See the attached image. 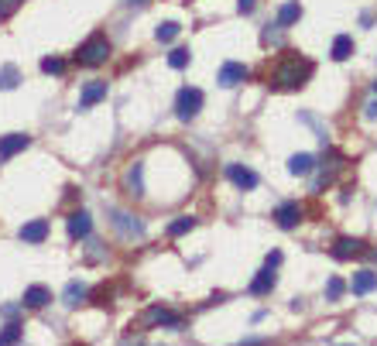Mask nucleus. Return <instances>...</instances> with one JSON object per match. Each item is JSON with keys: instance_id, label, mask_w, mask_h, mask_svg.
I'll use <instances>...</instances> for the list:
<instances>
[{"instance_id": "f257e3e1", "label": "nucleus", "mask_w": 377, "mask_h": 346, "mask_svg": "<svg viewBox=\"0 0 377 346\" xmlns=\"http://www.w3.org/2000/svg\"><path fill=\"white\" fill-rule=\"evenodd\" d=\"M309 76H312V62H309V59H298V55H288V59H282V62L268 73V86L271 89H302Z\"/></svg>"}, {"instance_id": "f03ea898", "label": "nucleus", "mask_w": 377, "mask_h": 346, "mask_svg": "<svg viewBox=\"0 0 377 346\" xmlns=\"http://www.w3.org/2000/svg\"><path fill=\"white\" fill-rule=\"evenodd\" d=\"M76 59H79V66H103V62L110 59V41H106L103 35H93V38L76 52Z\"/></svg>"}, {"instance_id": "7ed1b4c3", "label": "nucleus", "mask_w": 377, "mask_h": 346, "mask_svg": "<svg viewBox=\"0 0 377 346\" xmlns=\"http://www.w3.org/2000/svg\"><path fill=\"white\" fill-rule=\"evenodd\" d=\"M110 223H113V230H117L124 240H141V237H144V223H141L137 216H130V213L110 209Z\"/></svg>"}, {"instance_id": "20e7f679", "label": "nucleus", "mask_w": 377, "mask_h": 346, "mask_svg": "<svg viewBox=\"0 0 377 346\" xmlns=\"http://www.w3.org/2000/svg\"><path fill=\"white\" fill-rule=\"evenodd\" d=\"M199 110H202V89H195V86L179 89V96H175V113H179V120L199 117Z\"/></svg>"}, {"instance_id": "39448f33", "label": "nucleus", "mask_w": 377, "mask_h": 346, "mask_svg": "<svg viewBox=\"0 0 377 346\" xmlns=\"http://www.w3.org/2000/svg\"><path fill=\"white\" fill-rule=\"evenodd\" d=\"M141 326H168V329H186V319L172 316V312H168V309H162V305H151V309L141 316Z\"/></svg>"}, {"instance_id": "423d86ee", "label": "nucleus", "mask_w": 377, "mask_h": 346, "mask_svg": "<svg viewBox=\"0 0 377 346\" xmlns=\"http://www.w3.org/2000/svg\"><path fill=\"white\" fill-rule=\"evenodd\" d=\"M247 66H240V62H226L223 69H220V76H216V83L223 89H233V86H240V83H247Z\"/></svg>"}, {"instance_id": "0eeeda50", "label": "nucleus", "mask_w": 377, "mask_h": 346, "mask_svg": "<svg viewBox=\"0 0 377 346\" xmlns=\"http://www.w3.org/2000/svg\"><path fill=\"white\" fill-rule=\"evenodd\" d=\"M124 192H127L130 199H141V195H144V165H141V162H134V165L124 172Z\"/></svg>"}, {"instance_id": "6e6552de", "label": "nucleus", "mask_w": 377, "mask_h": 346, "mask_svg": "<svg viewBox=\"0 0 377 346\" xmlns=\"http://www.w3.org/2000/svg\"><path fill=\"white\" fill-rule=\"evenodd\" d=\"M275 223H278L282 230H295V227L302 223V206H298V202H282V206L275 209Z\"/></svg>"}, {"instance_id": "1a4fd4ad", "label": "nucleus", "mask_w": 377, "mask_h": 346, "mask_svg": "<svg viewBox=\"0 0 377 346\" xmlns=\"http://www.w3.org/2000/svg\"><path fill=\"white\" fill-rule=\"evenodd\" d=\"M226 178L240 189V192H251V189H258V175L251 172V169H244V165H226Z\"/></svg>"}, {"instance_id": "9d476101", "label": "nucleus", "mask_w": 377, "mask_h": 346, "mask_svg": "<svg viewBox=\"0 0 377 346\" xmlns=\"http://www.w3.org/2000/svg\"><path fill=\"white\" fill-rule=\"evenodd\" d=\"M364 240H357V237H340L336 240V247H333V258L336 260H350V258H360L364 254Z\"/></svg>"}, {"instance_id": "9b49d317", "label": "nucleus", "mask_w": 377, "mask_h": 346, "mask_svg": "<svg viewBox=\"0 0 377 346\" xmlns=\"http://www.w3.org/2000/svg\"><path fill=\"white\" fill-rule=\"evenodd\" d=\"M28 144H31V137H28V134H3V137H0V158L7 162V158L21 155Z\"/></svg>"}, {"instance_id": "f8f14e48", "label": "nucleus", "mask_w": 377, "mask_h": 346, "mask_svg": "<svg viewBox=\"0 0 377 346\" xmlns=\"http://www.w3.org/2000/svg\"><path fill=\"white\" fill-rule=\"evenodd\" d=\"M99 99H106V83H103V79H93V83H86L83 93H79V110H90Z\"/></svg>"}, {"instance_id": "ddd939ff", "label": "nucleus", "mask_w": 377, "mask_h": 346, "mask_svg": "<svg viewBox=\"0 0 377 346\" xmlns=\"http://www.w3.org/2000/svg\"><path fill=\"white\" fill-rule=\"evenodd\" d=\"M17 237H21L24 244H41V240L48 237V220H31V223H24V227L17 230Z\"/></svg>"}, {"instance_id": "4468645a", "label": "nucleus", "mask_w": 377, "mask_h": 346, "mask_svg": "<svg viewBox=\"0 0 377 346\" xmlns=\"http://www.w3.org/2000/svg\"><path fill=\"white\" fill-rule=\"evenodd\" d=\"M66 227H69V237L72 240H83V237H90V230H93V223H90V213H72L69 220H66Z\"/></svg>"}, {"instance_id": "2eb2a0df", "label": "nucleus", "mask_w": 377, "mask_h": 346, "mask_svg": "<svg viewBox=\"0 0 377 346\" xmlns=\"http://www.w3.org/2000/svg\"><path fill=\"white\" fill-rule=\"evenodd\" d=\"M52 302V291L45 288V285H31L28 291H24V302L21 305H28V309H45Z\"/></svg>"}, {"instance_id": "dca6fc26", "label": "nucleus", "mask_w": 377, "mask_h": 346, "mask_svg": "<svg viewBox=\"0 0 377 346\" xmlns=\"http://www.w3.org/2000/svg\"><path fill=\"white\" fill-rule=\"evenodd\" d=\"M275 281H278V278H275V267L264 264V271H258V278L251 281V295H268V291L275 288Z\"/></svg>"}, {"instance_id": "f3484780", "label": "nucleus", "mask_w": 377, "mask_h": 346, "mask_svg": "<svg viewBox=\"0 0 377 346\" xmlns=\"http://www.w3.org/2000/svg\"><path fill=\"white\" fill-rule=\"evenodd\" d=\"M350 288H354V295H371L377 288V274L374 271H357L354 281H350Z\"/></svg>"}, {"instance_id": "a211bd4d", "label": "nucleus", "mask_w": 377, "mask_h": 346, "mask_svg": "<svg viewBox=\"0 0 377 346\" xmlns=\"http://www.w3.org/2000/svg\"><path fill=\"white\" fill-rule=\"evenodd\" d=\"M86 295H90V291H86V285L69 281V285H66V291H62V302H66L69 309H76V305H83V302H86Z\"/></svg>"}, {"instance_id": "6ab92c4d", "label": "nucleus", "mask_w": 377, "mask_h": 346, "mask_svg": "<svg viewBox=\"0 0 377 346\" xmlns=\"http://www.w3.org/2000/svg\"><path fill=\"white\" fill-rule=\"evenodd\" d=\"M312 169H316V158L312 155H291L288 158V172L291 175H309Z\"/></svg>"}, {"instance_id": "aec40b11", "label": "nucleus", "mask_w": 377, "mask_h": 346, "mask_svg": "<svg viewBox=\"0 0 377 346\" xmlns=\"http://www.w3.org/2000/svg\"><path fill=\"white\" fill-rule=\"evenodd\" d=\"M350 55H354V38H350V35H340V38L333 41V59H336V62H347Z\"/></svg>"}, {"instance_id": "412c9836", "label": "nucleus", "mask_w": 377, "mask_h": 346, "mask_svg": "<svg viewBox=\"0 0 377 346\" xmlns=\"http://www.w3.org/2000/svg\"><path fill=\"white\" fill-rule=\"evenodd\" d=\"M298 17H302V7H298V0H288V3H282V10H278V24H282V28L295 24Z\"/></svg>"}, {"instance_id": "4be33fe9", "label": "nucleus", "mask_w": 377, "mask_h": 346, "mask_svg": "<svg viewBox=\"0 0 377 346\" xmlns=\"http://www.w3.org/2000/svg\"><path fill=\"white\" fill-rule=\"evenodd\" d=\"M17 83H21L17 66H0V89H14Z\"/></svg>"}, {"instance_id": "5701e85b", "label": "nucleus", "mask_w": 377, "mask_h": 346, "mask_svg": "<svg viewBox=\"0 0 377 346\" xmlns=\"http://www.w3.org/2000/svg\"><path fill=\"white\" fill-rule=\"evenodd\" d=\"M179 31H182V28H179L175 21H165V24H158L155 38H158V41H175V38H179Z\"/></svg>"}, {"instance_id": "b1692460", "label": "nucleus", "mask_w": 377, "mask_h": 346, "mask_svg": "<svg viewBox=\"0 0 377 346\" xmlns=\"http://www.w3.org/2000/svg\"><path fill=\"white\" fill-rule=\"evenodd\" d=\"M188 230H195V220H192V216H179V220L168 227L172 237H182V233H188Z\"/></svg>"}, {"instance_id": "393cba45", "label": "nucleus", "mask_w": 377, "mask_h": 346, "mask_svg": "<svg viewBox=\"0 0 377 346\" xmlns=\"http://www.w3.org/2000/svg\"><path fill=\"white\" fill-rule=\"evenodd\" d=\"M24 336V326H17V323H7L3 326V333H0V343H17Z\"/></svg>"}, {"instance_id": "a878e982", "label": "nucleus", "mask_w": 377, "mask_h": 346, "mask_svg": "<svg viewBox=\"0 0 377 346\" xmlns=\"http://www.w3.org/2000/svg\"><path fill=\"white\" fill-rule=\"evenodd\" d=\"M41 73H48V76H62V73H66V62H62V59H41Z\"/></svg>"}, {"instance_id": "bb28decb", "label": "nucleus", "mask_w": 377, "mask_h": 346, "mask_svg": "<svg viewBox=\"0 0 377 346\" xmlns=\"http://www.w3.org/2000/svg\"><path fill=\"white\" fill-rule=\"evenodd\" d=\"M188 59H192V55H188V48H175V52L168 55V66H172V69H186Z\"/></svg>"}, {"instance_id": "cd10ccee", "label": "nucleus", "mask_w": 377, "mask_h": 346, "mask_svg": "<svg viewBox=\"0 0 377 346\" xmlns=\"http://www.w3.org/2000/svg\"><path fill=\"white\" fill-rule=\"evenodd\" d=\"M261 41H264V45H282V24H275V28L268 24L264 35H261Z\"/></svg>"}, {"instance_id": "c85d7f7f", "label": "nucleus", "mask_w": 377, "mask_h": 346, "mask_svg": "<svg viewBox=\"0 0 377 346\" xmlns=\"http://www.w3.org/2000/svg\"><path fill=\"white\" fill-rule=\"evenodd\" d=\"M343 288H347V285H343V278H329V285H326V298H329V302H336V298L343 295Z\"/></svg>"}, {"instance_id": "c756f323", "label": "nucleus", "mask_w": 377, "mask_h": 346, "mask_svg": "<svg viewBox=\"0 0 377 346\" xmlns=\"http://www.w3.org/2000/svg\"><path fill=\"white\" fill-rule=\"evenodd\" d=\"M21 3H24V0H0V17H10Z\"/></svg>"}, {"instance_id": "7c9ffc66", "label": "nucleus", "mask_w": 377, "mask_h": 346, "mask_svg": "<svg viewBox=\"0 0 377 346\" xmlns=\"http://www.w3.org/2000/svg\"><path fill=\"white\" fill-rule=\"evenodd\" d=\"M17 312H21V305H3V309H0L3 319H17Z\"/></svg>"}, {"instance_id": "2f4dec72", "label": "nucleus", "mask_w": 377, "mask_h": 346, "mask_svg": "<svg viewBox=\"0 0 377 346\" xmlns=\"http://www.w3.org/2000/svg\"><path fill=\"white\" fill-rule=\"evenodd\" d=\"M237 10H240V14H251V10H254V0H237Z\"/></svg>"}, {"instance_id": "473e14b6", "label": "nucleus", "mask_w": 377, "mask_h": 346, "mask_svg": "<svg viewBox=\"0 0 377 346\" xmlns=\"http://www.w3.org/2000/svg\"><path fill=\"white\" fill-rule=\"evenodd\" d=\"M364 113H367V120H377V99H371V103L364 106Z\"/></svg>"}, {"instance_id": "72a5a7b5", "label": "nucleus", "mask_w": 377, "mask_h": 346, "mask_svg": "<svg viewBox=\"0 0 377 346\" xmlns=\"http://www.w3.org/2000/svg\"><path fill=\"white\" fill-rule=\"evenodd\" d=\"M264 264H268V267H278V264H282V254H278V251H271V254H268V260H264Z\"/></svg>"}, {"instance_id": "f704fd0d", "label": "nucleus", "mask_w": 377, "mask_h": 346, "mask_svg": "<svg viewBox=\"0 0 377 346\" xmlns=\"http://www.w3.org/2000/svg\"><path fill=\"white\" fill-rule=\"evenodd\" d=\"M374 93H377V83H374Z\"/></svg>"}]
</instances>
